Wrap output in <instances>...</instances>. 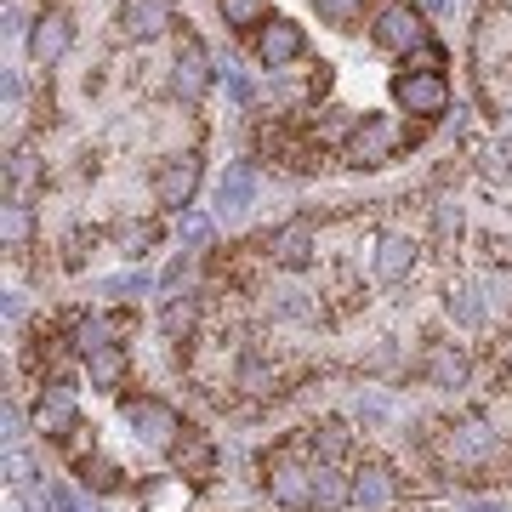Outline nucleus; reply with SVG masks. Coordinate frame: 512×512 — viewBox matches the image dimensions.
<instances>
[{"label": "nucleus", "instance_id": "8", "mask_svg": "<svg viewBox=\"0 0 512 512\" xmlns=\"http://www.w3.org/2000/svg\"><path fill=\"white\" fill-rule=\"evenodd\" d=\"M194 188H200V160H194V154H177V160L160 165V177H154V200H160L165 211H183V205L194 200Z\"/></svg>", "mask_w": 512, "mask_h": 512}, {"label": "nucleus", "instance_id": "5", "mask_svg": "<svg viewBox=\"0 0 512 512\" xmlns=\"http://www.w3.org/2000/svg\"><path fill=\"white\" fill-rule=\"evenodd\" d=\"M211 80H217V69H211L205 46L194 35H183V46H177V69H171V92L183 97V103H200V97L211 92Z\"/></svg>", "mask_w": 512, "mask_h": 512}, {"label": "nucleus", "instance_id": "3", "mask_svg": "<svg viewBox=\"0 0 512 512\" xmlns=\"http://www.w3.org/2000/svg\"><path fill=\"white\" fill-rule=\"evenodd\" d=\"M421 40H427V18H421L410 0H387L382 18H376V46H387V52H416Z\"/></svg>", "mask_w": 512, "mask_h": 512}, {"label": "nucleus", "instance_id": "9", "mask_svg": "<svg viewBox=\"0 0 512 512\" xmlns=\"http://www.w3.org/2000/svg\"><path fill=\"white\" fill-rule=\"evenodd\" d=\"M35 427L46 433V439H69L74 427H80V410H74L69 382H52V387L35 399Z\"/></svg>", "mask_w": 512, "mask_h": 512}, {"label": "nucleus", "instance_id": "12", "mask_svg": "<svg viewBox=\"0 0 512 512\" xmlns=\"http://www.w3.org/2000/svg\"><path fill=\"white\" fill-rule=\"evenodd\" d=\"M69 40H74L69 12H40L35 35H29V52H35V63H57V57L69 52Z\"/></svg>", "mask_w": 512, "mask_h": 512}, {"label": "nucleus", "instance_id": "34", "mask_svg": "<svg viewBox=\"0 0 512 512\" xmlns=\"http://www.w3.org/2000/svg\"><path fill=\"white\" fill-rule=\"evenodd\" d=\"M143 285H148L143 274H120V279H109V291H120V296H137Z\"/></svg>", "mask_w": 512, "mask_h": 512}, {"label": "nucleus", "instance_id": "28", "mask_svg": "<svg viewBox=\"0 0 512 512\" xmlns=\"http://www.w3.org/2000/svg\"><path fill=\"white\" fill-rule=\"evenodd\" d=\"M35 177H40L35 154H6V183H35Z\"/></svg>", "mask_w": 512, "mask_h": 512}, {"label": "nucleus", "instance_id": "15", "mask_svg": "<svg viewBox=\"0 0 512 512\" xmlns=\"http://www.w3.org/2000/svg\"><path fill=\"white\" fill-rule=\"evenodd\" d=\"M165 23H171L165 0H131L126 12H120V35H126V40H154Z\"/></svg>", "mask_w": 512, "mask_h": 512}, {"label": "nucleus", "instance_id": "21", "mask_svg": "<svg viewBox=\"0 0 512 512\" xmlns=\"http://www.w3.org/2000/svg\"><path fill=\"white\" fill-rule=\"evenodd\" d=\"M194 319H200V302H194V296H177V302L160 308V330L171 342H188V336H194Z\"/></svg>", "mask_w": 512, "mask_h": 512}, {"label": "nucleus", "instance_id": "35", "mask_svg": "<svg viewBox=\"0 0 512 512\" xmlns=\"http://www.w3.org/2000/svg\"><path fill=\"white\" fill-rule=\"evenodd\" d=\"M52 501H57V512H92V507H86V501H80L74 490H57Z\"/></svg>", "mask_w": 512, "mask_h": 512}, {"label": "nucleus", "instance_id": "22", "mask_svg": "<svg viewBox=\"0 0 512 512\" xmlns=\"http://www.w3.org/2000/svg\"><path fill=\"white\" fill-rule=\"evenodd\" d=\"M86 376H92V387L97 393H114V387L126 382V353H114V348H103V353H92V359H86Z\"/></svg>", "mask_w": 512, "mask_h": 512}, {"label": "nucleus", "instance_id": "24", "mask_svg": "<svg viewBox=\"0 0 512 512\" xmlns=\"http://www.w3.org/2000/svg\"><path fill=\"white\" fill-rule=\"evenodd\" d=\"M444 302H450V313H456L461 325H484V296H478L473 285H456Z\"/></svg>", "mask_w": 512, "mask_h": 512}, {"label": "nucleus", "instance_id": "11", "mask_svg": "<svg viewBox=\"0 0 512 512\" xmlns=\"http://www.w3.org/2000/svg\"><path fill=\"white\" fill-rule=\"evenodd\" d=\"M126 319H131V313H80V325H74L69 348L80 353V359H92V353L114 348V336L126 330Z\"/></svg>", "mask_w": 512, "mask_h": 512}, {"label": "nucleus", "instance_id": "4", "mask_svg": "<svg viewBox=\"0 0 512 512\" xmlns=\"http://www.w3.org/2000/svg\"><path fill=\"white\" fill-rule=\"evenodd\" d=\"M393 97H399L404 114L439 120L444 103H450V86H444V74H399V80H393Z\"/></svg>", "mask_w": 512, "mask_h": 512}, {"label": "nucleus", "instance_id": "25", "mask_svg": "<svg viewBox=\"0 0 512 512\" xmlns=\"http://www.w3.org/2000/svg\"><path fill=\"white\" fill-rule=\"evenodd\" d=\"M444 63H450V57H444L439 40H421L416 52H410V63H404V74H444Z\"/></svg>", "mask_w": 512, "mask_h": 512}, {"label": "nucleus", "instance_id": "20", "mask_svg": "<svg viewBox=\"0 0 512 512\" xmlns=\"http://www.w3.org/2000/svg\"><path fill=\"white\" fill-rule=\"evenodd\" d=\"M376 268H382V279H393V285H399V279L416 268V239L387 234L382 245H376Z\"/></svg>", "mask_w": 512, "mask_h": 512}, {"label": "nucleus", "instance_id": "17", "mask_svg": "<svg viewBox=\"0 0 512 512\" xmlns=\"http://www.w3.org/2000/svg\"><path fill=\"white\" fill-rule=\"evenodd\" d=\"M353 507V478H342L330 461H319V473H313V512H342Z\"/></svg>", "mask_w": 512, "mask_h": 512}, {"label": "nucleus", "instance_id": "33", "mask_svg": "<svg viewBox=\"0 0 512 512\" xmlns=\"http://www.w3.org/2000/svg\"><path fill=\"white\" fill-rule=\"evenodd\" d=\"M183 239H188V245L211 239V217H188V222H183Z\"/></svg>", "mask_w": 512, "mask_h": 512}, {"label": "nucleus", "instance_id": "13", "mask_svg": "<svg viewBox=\"0 0 512 512\" xmlns=\"http://www.w3.org/2000/svg\"><path fill=\"white\" fill-rule=\"evenodd\" d=\"M268 495L279 507H313V473H302L296 461H274L268 467Z\"/></svg>", "mask_w": 512, "mask_h": 512}, {"label": "nucleus", "instance_id": "31", "mask_svg": "<svg viewBox=\"0 0 512 512\" xmlns=\"http://www.w3.org/2000/svg\"><path fill=\"white\" fill-rule=\"evenodd\" d=\"M131 234H120V251L126 256H143L148 245H154V228H148V222H126Z\"/></svg>", "mask_w": 512, "mask_h": 512}, {"label": "nucleus", "instance_id": "23", "mask_svg": "<svg viewBox=\"0 0 512 512\" xmlns=\"http://www.w3.org/2000/svg\"><path fill=\"white\" fill-rule=\"evenodd\" d=\"M80 484L97 490V495H114L120 484H126V473H120L114 461H103V456H80Z\"/></svg>", "mask_w": 512, "mask_h": 512}, {"label": "nucleus", "instance_id": "19", "mask_svg": "<svg viewBox=\"0 0 512 512\" xmlns=\"http://www.w3.org/2000/svg\"><path fill=\"white\" fill-rule=\"evenodd\" d=\"M348 450H353V433H348L342 416H325L319 427H313V461H330V467H336Z\"/></svg>", "mask_w": 512, "mask_h": 512}, {"label": "nucleus", "instance_id": "38", "mask_svg": "<svg viewBox=\"0 0 512 512\" xmlns=\"http://www.w3.org/2000/svg\"><path fill=\"white\" fill-rule=\"evenodd\" d=\"M501 376H507V387H512V353H507V370H501Z\"/></svg>", "mask_w": 512, "mask_h": 512}, {"label": "nucleus", "instance_id": "7", "mask_svg": "<svg viewBox=\"0 0 512 512\" xmlns=\"http://www.w3.org/2000/svg\"><path fill=\"white\" fill-rule=\"evenodd\" d=\"M302 29H296L291 18H262L256 23V57L268 63V69H285V63H296L302 57Z\"/></svg>", "mask_w": 512, "mask_h": 512}, {"label": "nucleus", "instance_id": "36", "mask_svg": "<svg viewBox=\"0 0 512 512\" xmlns=\"http://www.w3.org/2000/svg\"><path fill=\"white\" fill-rule=\"evenodd\" d=\"M495 143L512 154V114H501V120H495Z\"/></svg>", "mask_w": 512, "mask_h": 512}, {"label": "nucleus", "instance_id": "10", "mask_svg": "<svg viewBox=\"0 0 512 512\" xmlns=\"http://www.w3.org/2000/svg\"><path fill=\"white\" fill-rule=\"evenodd\" d=\"M268 256H274L285 274H296V268H308L313 256V222L296 217V222H279L274 234H268Z\"/></svg>", "mask_w": 512, "mask_h": 512}, {"label": "nucleus", "instance_id": "37", "mask_svg": "<svg viewBox=\"0 0 512 512\" xmlns=\"http://www.w3.org/2000/svg\"><path fill=\"white\" fill-rule=\"evenodd\" d=\"M427 6H433V12H450V0H427Z\"/></svg>", "mask_w": 512, "mask_h": 512}, {"label": "nucleus", "instance_id": "27", "mask_svg": "<svg viewBox=\"0 0 512 512\" xmlns=\"http://www.w3.org/2000/svg\"><path fill=\"white\" fill-rule=\"evenodd\" d=\"M29 228H35V217L23 211L12 194H6V245H18V239H29Z\"/></svg>", "mask_w": 512, "mask_h": 512}, {"label": "nucleus", "instance_id": "14", "mask_svg": "<svg viewBox=\"0 0 512 512\" xmlns=\"http://www.w3.org/2000/svg\"><path fill=\"white\" fill-rule=\"evenodd\" d=\"M251 194H256V183H251V165H245V160H234L228 171H222L217 211H222V217H245V211H251Z\"/></svg>", "mask_w": 512, "mask_h": 512}, {"label": "nucleus", "instance_id": "26", "mask_svg": "<svg viewBox=\"0 0 512 512\" xmlns=\"http://www.w3.org/2000/svg\"><path fill=\"white\" fill-rule=\"evenodd\" d=\"M222 6V23L228 29H251V23H262V0H217Z\"/></svg>", "mask_w": 512, "mask_h": 512}, {"label": "nucleus", "instance_id": "6", "mask_svg": "<svg viewBox=\"0 0 512 512\" xmlns=\"http://www.w3.org/2000/svg\"><path fill=\"white\" fill-rule=\"evenodd\" d=\"M353 507L359 512H393L399 507V473L387 461H365L353 473Z\"/></svg>", "mask_w": 512, "mask_h": 512}, {"label": "nucleus", "instance_id": "29", "mask_svg": "<svg viewBox=\"0 0 512 512\" xmlns=\"http://www.w3.org/2000/svg\"><path fill=\"white\" fill-rule=\"evenodd\" d=\"M222 86H228V97H234L239 109H251V103H256V86H251V80H245V74L234 69V63H228V74H222Z\"/></svg>", "mask_w": 512, "mask_h": 512}, {"label": "nucleus", "instance_id": "1", "mask_svg": "<svg viewBox=\"0 0 512 512\" xmlns=\"http://www.w3.org/2000/svg\"><path fill=\"white\" fill-rule=\"evenodd\" d=\"M126 421L148 450H171V444L183 439V421H177V410L165 399H126Z\"/></svg>", "mask_w": 512, "mask_h": 512}, {"label": "nucleus", "instance_id": "30", "mask_svg": "<svg viewBox=\"0 0 512 512\" xmlns=\"http://www.w3.org/2000/svg\"><path fill=\"white\" fill-rule=\"evenodd\" d=\"M313 6H319L330 23H353L359 12H365V0H313Z\"/></svg>", "mask_w": 512, "mask_h": 512}, {"label": "nucleus", "instance_id": "18", "mask_svg": "<svg viewBox=\"0 0 512 512\" xmlns=\"http://www.w3.org/2000/svg\"><path fill=\"white\" fill-rule=\"evenodd\" d=\"M450 456H461V461H473V456H490L495 450V433H490V421L484 416H461L456 427H450Z\"/></svg>", "mask_w": 512, "mask_h": 512}, {"label": "nucleus", "instance_id": "32", "mask_svg": "<svg viewBox=\"0 0 512 512\" xmlns=\"http://www.w3.org/2000/svg\"><path fill=\"white\" fill-rule=\"evenodd\" d=\"M183 461H188V473H211V444H205V439H188V444H183Z\"/></svg>", "mask_w": 512, "mask_h": 512}, {"label": "nucleus", "instance_id": "2", "mask_svg": "<svg viewBox=\"0 0 512 512\" xmlns=\"http://www.w3.org/2000/svg\"><path fill=\"white\" fill-rule=\"evenodd\" d=\"M393 148H399V131L387 126V114H370V120H359V131L348 137L342 160H348L353 171H376V165L393 154Z\"/></svg>", "mask_w": 512, "mask_h": 512}, {"label": "nucleus", "instance_id": "16", "mask_svg": "<svg viewBox=\"0 0 512 512\" xmlns=\"http://www.w3.org/2000/svg\"><path fill=\"white\" fill-rule=\"evenodd\" d=\"M427 376H433L444 393H456V387H467V376H473V359L461 348H450V342H439V348L427 353Z\"/></svg>", "mask_w": 512, "mask_h": 512}]
</instances>
